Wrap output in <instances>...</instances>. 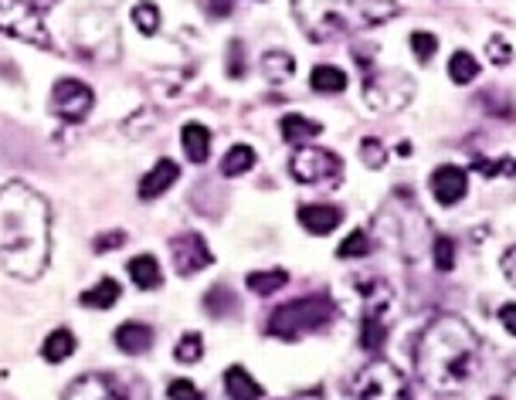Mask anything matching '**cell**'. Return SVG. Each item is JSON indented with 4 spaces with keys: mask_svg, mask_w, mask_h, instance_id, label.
Here are the masks:
<instances>
[{
    "mask_svg": "<svg viewBox=\"0 0 516 400\" xmlns=\"http://www.w3.org/2000/svg\"><path fill=\"white\" fill-rule=\"evenodd\" d=\"M52 258V210L28 183L0 187V265L7 275L34 282Z\"/></svg>",
    "mask_w": 516,
    "mask_h": 400,
    "instance_id": "obj_1",
    "label": "cell"
},
{
    "mask_svg": "<svg viewBox=\"0 0 516 400\" xmlns=\"http://www.w3.org/2000/svg\"><path fill=\"white\" fill-rule=\"evenodd\" d=\"M415 370L438 394H459L479 370V336L459 316H435L415 343Z\"/></svg>",
    "mask_w": 516,
    "mask_h": 400,
    "instance_id": "obj_2",
    "label": "cell"
},
{
    "mask_svg": "<svg viewBox=\"0 0 516 400\" xmlns=\"http://www.w3.org/2000/svg\"><path fill=\"white\" fill-rule=\"evenodd\" d=\"M333 316H336L333 299H326V295H299V299L279 305L268 316V336H276V340H299L306 332L330 326Z\"/></svg>",
    "mask_w": 516,
    "mask_h": 400,
    "instance_id": "obj_3",
    "label": "cell"
},
{
    "mask_svg": "<svg viewBox=\"0 0 516 400\" xmlns=\"http://www.w3.org/2000/svg\"><path fill=\"white\" fill-rule=\"evenodd\" d=\"M353 0H293V14L309 42H330L347 28Z\"/></svg>",
    "mask_w": 516,
    "mask_h": 400,
    "instance_id": "obj_4",
    "label": "cell"
},
{
    "mask_svg": "<svg viewBox=\"0 0 516 400\" xmlns=\"http://www.w3.org/2000/svg\"><path fill=\"white\" fill-rule=\"evenodd\" d=\"M353 394L357 400H411V384L405 373L398 370L388 359H371L357 380H353Z\"/></svg>",
    "mask_w": 516,
    "mask_h": 400,
    "instance_id": "obj_5",
    "label": "cell"
},
{
    "mask_svg": "<svg viewBox=\"0 0 516 400\" xmlns=\"http://www.w3.org/2000/svg\"><path fill=\"white\" fill-rule=\"evenodd\" d=\"M0 34L17 38L34 48H52V34L44 28V17L31 0H0Z\"/></svg>",
    "mask_w": 516,
    "mask_h": 400,
    "instance_id": "obj_6",
    "label": "cell"
},
{
    "mask_svg": "<svg viewBox=\"0 0 516 400\" xmlns=\"http://www.w3.org/2000/svg\"><path fill=\"white\" fill-rule=\"evenodd\" d=\"M289 173L306 187H336L343 180V160L323 146H299L289 160Z\"/></svg>",
    "mask_w": 516,
    "mask_h": 400,
    "instance_id": "obj_7",
    "label": "cell"
},
{
    "mask_svg": "<svg viewBox=\"0 0 516 400\" xmlns=\"http://www.w3.org/2000/svg\"><path fill=\"white\" fill-rule=\"evenodd\" d=\"M363 98L377 112H401L415 98V82L405 71H371L363 75Z\"/></svg>",
    "mask_w": 516,
    "mask_h": 400,
    "instance_id": "obj_8",
    "label": "cell"
},
{
    "mask_svg": "<svg viewBox=\"0 0 516 400\" xmlns=\"http://www.w3.org/2000/svg\"><path fill=\"white\" fill-rule=\"evenodd\" d=\"M92 102H96L92 88L79 79H58L55 88H52V109L69 123H82L92 109Z\"/></svg>",
    "mask_w": 516,
    "mask_h": 400,
    "instance_id": "obj_9",
    "label": "cell"
},
{
    "mask_svg": "<svg viewBox=\"0 0 516 400\" xmlns=\"http://www.w3.org/2000/svg\"><path fill=\"white\" fill-rule=\"evenodd\" d=\"M170 262L177 268V275L191 278L197 272H204L211 262H214V255H211L208 241L194 231H187V235H177L170 241Z\"/></svg>",
    "mask_w": 516,
    "mask_h": 400,
    "instance_id": "obj_10",
    "label": "cell"
},
{
    "mask_svg": "<svg viewBox=\"0 0 516 400\" xmlns=\"http://www.w3.org/2000/svg\"><path fill=\"white\" fill-rule=\"evenodd\" d=\"M65 400H133L119 380L109 373H85L65 390Z\"/></svg>",
    "mask_w": 516,
    "mask_h": 400,
    "instance_id": "obj_11",
    "label": "cell"
},
{
    "mask_svg": "<svg viewBox=\"0 0 516 400\" xmlns=\"http://www.w3.org/2000/svg\"><path fill=\"white\" fill-rule=\"evenodd\" d=\"M75 38H79V44H82L85 38H92V44L85 48V55H89V58H109V51L102 48V42H99V38L119 44V42H116V28H112V17L102 14V11H85V14L79 17Z\"/></svg>",
    "mask_w": 516,
    "mask_h": 400,
    "instance_id": "obj_12",
    "label": "cell"
},
{
    "mask_svg": "<svg viewBox=\"0 0 516 400\" xmlns=\"http://www.w3.org/2000/svg\"><path fill=\"white\" fill-rule=\"evenodd\" d=\"M428 191H432V197L442 208H452L469 193V177H465L462 166H438L432 180H428Z\"/></svg>",
    "mask_w": 516,
    "mask_h": 400,
    "instance_id": "obj_13",
    "label": "cell"
},
{
    "mask_svg": "<svg viewBox=\"0 0 516 400\" xmlns=\"http://www.w3.org/2000/svg\"><path fill=\"white\" fill-rule=\"evenodd\" d=\"M357 289H361V299H363V316L388 319V312H391V305H394V289L384 282V278L357 282Z\"/></svg>",
    "mask_w": 516,
    "mask_h": 400,
    "instance_id": "obj_14",
    "label": "cell"
},
{
    "mask_svg": "<svg viewBox=\"0 0 516 400\" xmlns=\"http://www.w3.org/2000/svg\"><path fill=\"white\" fill-rule=\"evenodd\" d=\"M177 177H181V166L174 163V160H156L154 170L146 173V177L140 180V197L143 200H156L160 193H167L174 183H177Z\"/></svg>",
    "mask_w": 516,
    "mask_h": 400,
    "instance_id": "obj_15",
    "label": "cell"
},
{
    "mask_svg": "<svg viewBox=\"0 0 516 400\" xmlns=\"http://www.w3.org/2000/svg\"><path fill=\"white\" fill-rule=\"evenodd\" d=\"M340 221H343V214L333 204H306V208H299V224L306 228L309 235H330V231L340 228Z\"/></svg>",
    "mask_w": 516,
    "mask_h": 400,
    "instance_id": "obj_16",
    "label": "cell"
},
{
    "mask_svg": "<svg viewBox=\"0 0 516 400\" xmlns=\"http://www.w3.org/2000/svg\"><path fill=\"white\" fill-rule=\"evenodd\" d=\"M112 340H116V346H119L123 353L140 357V353H146V349L154 346V330L143 326V322H123L119 330L112 332Z\"/></svg>",
    "mask_w": 516,
    "mask_h": 400,
    "instance_id": "obj_17",
    "label": "cell"
},
{
    "mask_svg": "<svg viewBox=\"0 0 516 400\" xmlns=\"http://www.w3.org/2000/svg\"><path fill=\"white\" fill-rule=\"evenodd\" d=\"M224 390L231 400H262V384L251 380V373L245 367H228L224 373Z\"/></svg>",
    "mask_w": 516,
    "mask_h": 400,
    "instance_id": "obj_18",
    "label": "cell"
},
{
    "mask_svg": "<svg viewBox=\"0 0 516 400\" xmlns=\"http://www.w3.org/2000/svg\"><path fill=\"white\" fill-rule=\"evenodd\" d=\"M181 143H183V153H187V160L191 163H208L211 156V133L204 129L201 123H187L181 129Z\"/></svg>",
    "mask_w": 516,
    "mask_h": 400,
    "instance_id": "obj_19",
    "label": "cell"
},
{
    "mask_svg": "<svg viewBox=\"0 0 516 400\" xmlns=\"http://www.w3.org/2000/svg\"><path fill=\"white\" fill-rule=\"evenodd\" d=\"M129 278H133V285L143 292L164 285V272H160V262H156L154 255H136V258L129 262Z\"/></svg>",
    "mask_w": 516,
    "mask_h": 400,
    "instance_id": "obj_20",
    "label": "cell"
},
{
    "mask_svg": "<svg viewBox=\"0 0 516 400\" xmlns=\"http://www.w3.org/2000/svg\"><path fill=\"white\" fill-rule=\"evenodd\" d=\"M323 133V126L316 119H306V116H299V112H289L286 119H282V139L286 143H309V139H316Z\"/></svg>",
    "mask_w": 516,
    "mask_h": 400,
    "instance_id": "obj_21",
    "label": "cell"
},
{
    "mask_svg": "<svg viewBox=\"0 0 516 400\" xmlns=\"http://www.w3.org/2000/svg\"><path fill=\"white\" fill-rule=\"evenodd\" d=\"M123 299V289L116 278H102L96 289L82 292V305L85 309H112V305Z\"/></svg>",
    "mask_w": 516,
    "mask_h": 400,
    "instance_id": "obj_22",
    "label": "cell"
},
{
    "mask_svg": "<svg viewBox=\"0 0 516 400\" xmlns=\"http://www.w3.org/2000/svg\"><path fill=\"white\" fill-rule=\"evenodd\" d=\"M309 85H313V92L333 96V92L347 88V75H343V69H336V65H316L313 75H309Z\"/></svg>",
    "mask_w": 516,
    "mask_h": 400,
    "instance_id": "obj_23",
    "label": "cell"
},
{
    "mask_svg": "<svg viewBox=\"0 0 516 400\" xmlns=\"http://www.w3.org/2000/svg\"><path fill=\"white\" fill-rule=\"evenodd\" d=\"M289 282V272L286 268H268V272H251L249 278H245V285H249V292H255V295H276V292L282 289Z\"/></svg>",
    "mask_w": 516,
    "mask_h": 400,
    "instance_id": "obj_24",
    "label": "cell"
},
{
    "mask_svg": "<svg viewBox=\"0 0 516 400\" xmlns=\"http://www.w3.org/2000/svg\"><path fill=\"white\" fill-rule=\"evenodd\" d=\"M71 353H75V336H71V330L48 332V340H44L42 346V357L48 359V363H61V359H69Z\"/></svg>",
    "mask_w": 516,
    "mask_h": 400,
    "instance_id": "obj_25",
    "label": "cell"
},
{
    "mask_svg": "<svg viewBox=\"0 0 516 400\" xmlns=\"http://www.w3.org/2000/svg\"><path fill=\"white\" fill-rule=\"evenodd\" d=\"M251 166H255V150L241 143V146H231V150L224 153L221 173L224 177H241V173H249Z\"/></svg>",
    "mask_w": 516,
    "mask_h": 400,
    "instance_id": "obj_26",
    "label": "cell"
},
{
    "mask_svg": "<svg viewBox=\"0 0 516 400\" xmlns=\"http://www.w3.org/2000/svg\"><path fill=\"white\" fill-rule=\"evenodd\" d=\"M384 340H388V319L363 316V322H361V346L363 349H367V353H377V349L384 346Z\"/></svg>",
    "mask_w": 516,
    "mask_h": 400,
    "instance_id": "obj_27",
    "label": "cell"
},
{
    "mask_svg": "<svg viewBox=\"0 0 516 400\" xmlns=\"http://www.w3.org/2000/svg\"><path fill=\"white\" fill-rule=\"evenodd\" d=\"M262 71H266L272 82H286L296 71V58L289 55V51H268V55L262 58Z\"/></svg>",
    "mask_w": 516,
    "mask_h": 400,
    "instance_id": "obj_28",
    "label": "cell"
},
{
    "mask_svg": "<svg viewBox=\"0 0 516 400\" xmlns=\"http://www.w3.org/2000/svg\"><path fill=\"white\" fill-rule=\"evenodd\" d=\"M448 75H452V82L455 85H469V82H475L479 65H475V58L469 55V51H455V55L448 58Z\"/></svg>",
    "mask_w": 516,
    "mask_h": 400,
    "instance_id": "obj_29",
    "label": "cell"
},
{
    "mask_svg": "<svg viewBox=\"0 0 516 400\" xmlns=\"http://www.w3.org/2000/svg\"><path fill=\"white\" fill-rule=\"evenodd\" d=\"M398 14V4L394 0H363L361 4V21L363 24H384Z\"/></svg>",
    "mask_w": 516,
    "mask_h": 400,
    "instance_id": "obj_30",
    "label": "cell"
},
{
    "mask_svg": "<svg viewBox=\"0 0 516 400\" xmlns=\"http://www.w3.org/2000/svg\"><path fill=\"white\" fill-rule=\"evenodd\" d=\"M133 24L140 28V34H150V38H154L156 31H160V7L150 4V0L136 4V7H133Z\"/></svg>",
    "mask_w": 516,
    "mask_h": 400,
    "instance_id": "obj_31",
    "label": "cell"
},
{
    "mask_svg": "<svg viewBox=\"0 0 516 400\" xmlns=\"http://www.w3.org/2000/svg\"><path fill=\"white\" fill-rule=\"evenodd\" d=\"M473 170L486 173V177H513V173H516V160H513V156H502V160H486V156H475Z\"/></svg>",
    "mask_w": 516,
    "mask_h": 400,
    "instance_id": "obj_32",
    "label": "cell"
},
{
    "mask_svg": "<svg viewBox=\"0 0 516 400\" xmlns=\"http://www.w3.org/2000/svg\"><path fill=\"white\" fill-rule=\"evenodd\" d=\"M204 305H208L211 316H231L235 312V295L224 289V285H214V289L208 292V299H204Z\"/></svg>",
    "mask_w": 516,
    "mask_h": 400,
    "instance_id": "obj_33",
    "label": "cell"
},
{
    "mask_svg": "<svg viewBox=\"0 0 516 400\" xmlns=\"http://www.w3.org/2000/svg\"><path fill=\"white\" fill-rule=\"evenodd\" d=\"M201 353H204V340H201V332H187V336H181L177 346H174V357L181 359V363H197Z\"/></svg>",
    "mask_w": 516,
    "mask_h": 400,
    "instance_id": "obj_34",
    "label": "cell"
},
{
    "mask_svg": "<svg viewBox=\"0 0 516 400\" xmlns=\"http://www.w3.org/2000/svg\"><path fill=\"white\" fill-rule=\"evenodd\" d=\"M340 258H363V255H371V235L367 231H353L347 235V241L336 248Z\"/></svg>",
    "mask_w": 516,
    "mask_h": 400,
    "instance_id": "obj_35",
    "label": "cell"
},
{
    "mask_svg": "<svg viewBox=\"0 0 516 400\" xmlns=\"http://www.w3.org/2000/svg\"><path fill=\"white\" fill-rule=\"evenodd\" d=\"M432 255H435V268H438V272H452V265H455V245H452V237H435Z\"/></svg>",
    "mask_w": 516,
    "mask_h": 400,
    "instance_id": "obj_36",
    "label": "cell"
},
{
    "mask_svg": "<svg viewBox=\"0 0 516 400\" xmlns=\"http://www.w3.org/2000/svg\"><path fill=\"white\" fill-rule=\"evenodd\" d=\"M411 48H415V58H418V61H432V55L438 51V38L428 34V31H415V34H411Z\"/></svg>",
    "mask_w": 516,
    "mask_h": 400,
    "instance_id": "obj_37",
    "label": "cell"
},
{
    "mask_svg": "<svg viewBox=\"0 0 516 400\" xmlns=\"http://www.w3.org/2000/svg\"><path fill=\"white\" fill-rule=\"evenodd\" d=\"M486 55L493 65H510V58H513V44L506 42L502 34H493L486 44Z\"/></svg>",
    "mask_w": 516,
    "mask_h": 400,
    "instance_id": "obj_38",
    "label": "cell"
},
{
    "mask_svg": "<svg viewBox=\"0 0 516 400\" xmlns=\"http://www.w3.org/2000/svg\"><path fill=\"white\" fill-rule=\"evenodd\" d=\"M167 397L170 400H204V394L197 390L194 380H183V377H177V380H170Z\"/></svg>",
    "mask_w": 516,
    "mask_h": 400,
    "instance_id": "obj_39",
    "label": "cell"
},
{
    "mask_svg": "<svg viewBox=\"0 0 516 400\" xmlns=\"http://www.w3.org/2000/svg\"><path fill=\"white\" fill-rule=\"evenodd\" d=\"M361 156L367 166H374V170H380V166L388 163V150L377 143V139H363L361 143Z\"/></svg>",
    "mask_w": 516,
    "mask_h": 400,
    "instance_id": "obj_40",
    "label": "cell"
},
{
    "mask_svg": "<svg viewBox=\"0 0 516 400\" xmlns=\"http://www.w3.org/2000/svg\"><path fill=\"white\" fill-rule=\"evenodd\" d=\"M119 245H126V231H109V235H99L96 241H92L96 251H112V248H119Z\"/></svg>",
    "mask_w": 516,
    "mask_h": 400,
    "instance_id": "obj_41",
    "label": "cell"
},
{
    "mask_svg": "<svg viewBox=\"0 0 516 400\" xmlns=\"http://www.w3.org/2000/svg\"><path fill=\"white\" fill-rule=\"evenodd\" d=\"M500 322L506 326V332H513V336H516V302L502 305V309H500Z\"/></svg>",
    "mask_w": 516,
    "mask_h": 400,
    "instance_id": "obj_42",
    "label": "cell"
},
{
    "mask_svg": "<svg viewBox=\"0 0 516 400\" xmlns=\"http://www.w3.org/2000/svg\"><path fill=\"white\" fill-rule=\"evenodd\" d=\"M231 55H235V61H228V71H231L235 79H241V75H245V65H241V42L231 44Z\"/></svg>",
    "mask_w": 516,
    "mask_h": 400,
    "instance_id": "obj_43",
    "label": "cell"
},
{
    "mask_svg": "<svg viewBox=\"0 0 516 400\" xmlns=\"http://www.w3.org/2000/svg\"><path fill=\"white\" fill-rule=\"evenodd\" d=\"M502 272H506V278H510V282L516 285V245L506 251V255H502Z\"/></svg>",
    "mask_w": 516,
    "mask_h": 400,
    "instance_id": "obj_44",
    "label": "cell"
},
{
    "mask_svg": "<svg viewBox=\"0 0 516 400\" xmlns=\"http://www.w3.org/2000/svg\"><path fill=\"white\" fill-rule=\"evenodd\" d=\"M231 4H235V0H208V11L214 17H228L231 14Z\"/></svg>",
    "mask_w": 516,
    "mask_h": 400,
    "instance_id": "obj_45",
    "label": "cell"
},
{
    "mask_svg": "<svg viewBox=\"0 0 516 400\" xmlns=\"http://www.w3.org/2000/svg\"><path fill=\"white\" fill-rule=\"evenodd\" d=\"M493 400H500V397H493Z\"/></svg>",
    "mask_w": 516,
    "mask_h": 400,
    "instance_id": "obj_46",
    "label": "cell"
}]
</instances>
